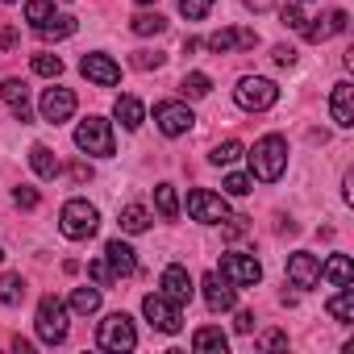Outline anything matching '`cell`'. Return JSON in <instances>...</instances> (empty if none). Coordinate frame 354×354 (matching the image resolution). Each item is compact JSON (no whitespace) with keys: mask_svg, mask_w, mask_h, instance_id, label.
<instances>
[{"mask_svg":"<svg viewBox=\"0 0 354 354\" xmlns=\"http://www.w3.org/2000/svg\"><path fill=\"white\" fill-rule=\"evenodd\" d=\"M104 263L113 267V275H117V279H125V275H133V271H138V259H133V250H129L121 238H113V242L104 246Z\"/></svg>","mask_w":354,"mask_h":354,"instance_id":"20","label":"cell"},{"mask_svg":"<svg viewBox=\"0 0 354 354\" xmlns=\"http://www.w3.org/2000/svg\"><path fill=\"white\" fill-rule=\"evenodd\" d=\"M71 180H75V184L92 180V167H88V162H71Z\"/></svg>","mask_w":354,"mask_h":354,"instance_id":"45","label":"cell"},{"mask_svg":"<svg viewBox=\"0 0 354 354\" xmlns=\"http://www.w3.org/2000/svg\"><path fill=\"white\" fill-rule=\"evenodd\" d=\"M209 9H213V0H180V13H184L188 21H201Z\"/></svg>","mask_w":354,"mask_h":354,"instance_id":"35","label":"cell"},{"mask_svg":"<svg viewBox=\"0 0 354 354\" xmlns=\"http://www.w3.org/2000/svg\"><path fill=\"white\" fill-rule=\"evenodd\" d=\"M30 167H34V171L42 175V180H55V175L63 171V162L55 158V150H50V146H42V142H38V146L30 150Z\"/></svg>","mask_w":354,"mask_h":354,"instance_id":"22","label":"cell"},{"mask_svg":"<svg viewBox=\"0 0 354 354\" xmlns=\"http://www.w3.org/2000/svg\"><path fill=\"white\" fill-rule=\"evenodd\" d=\"M201 288H205V304H209L213 313H230V308H234V288H230L225 275L209 271V275L201 279Z\"/></svg>","mask_w":354,"mask_h":354,"instance_id":"17","label":"cell"},{"mask_svg":"<svg viewBox=\"0 0 354 354\" xmlns=\"http://www.w3.org/2000/svg\"><path fill=\"white\" fill-rule=\"evenodd\" d=\"M80 71H84L92 84H100V88H113V84L121 80V67H117L109 55H84V59H80Z\"/></svg>","mask_w":354,"mask_h":354,"instance_id":"15","label":"cell"},{"mask_svg":"<svg viewBox=\"0 0 354 354\" xmlns=\"http://www.w3.org/2000/svg\"><path fill=\"white\" fill-rule=\"evenodd\" d=\"M275 63H279V67H292V63H296V50H292V46H275Z\"/></svg>","mask_w":354,"mask_h":354,"instance_id":"44","label":"cell"},{"mask_svg":"<svg viewBox=\"0 0 354 354\" xmlns=\"http://www.w3.org/2000/svg\"><path fill=\"white\" fill-rule=\"evenodd\" d=\"M59 230H63V238H71V242L92 238V234L100 230V213H96V205H88V201H67L63 213H59Z\"/></svg>","mask_w":354,"mask_h":354,"instance_id":"2","label":"cell"},{"mask_svg":"<svg viewBox=\"0 0 354 354\" xmlns=\"http://www.w3.org/2000/svg\"><path fill=\"white\" fill-rule=\"evenodd\" d=\"M17 46V30L13 26H0V50H13Z\"/></svg>","mask_w":354,"mask_h":354,"instance_id":"43","label":"cell"},{"mask_svg":"<svg viewBox=\"0 0 354 354\" xmlns=\"http://www.w3.org/2000/svg\"><path fill=\"white\" fill-rule=\"evenodd\" d=\"M234 100H238L246 113H263V109H271V104L279 100V88H275L271 80H263V75H246V80H238Z\"/></svg>","mask_w":354,"mask_h":354,"instance_id":"6","label":"cell"},{"mask_svg":"<svg viewBox=\"0 0 354 354\" xmlns=\"http://www.w3.org/2000/svg\"><path fill=\"white\" fill-rule=\"evenodd\" d=\"M75 146L84 150V154H96V158H113V125L104 121V117H88V121H80V129H75Z\"/></svg>","mask_w":354,"mask_h":354,"instance_id":"4","label":"cell"},{"mask_svg":"<svg viewBox=\"0 0 354 354\" xmlns=\"http://www.w3.org/2000/svg\"><path fill=\"white\" fill-rule=\"evenodd\" d=\"M34 321H38V337H42L46 346H59V342L67 337V308H63L59 296H42Z\"/></svg>","mask_w":354,"mask_h":354,"instance_id":"7","label":"cell"},{"mask_svg":"<svg viewBox=\"0 0 354 354\" xmlns=\"http://www.w3.org/2000/svg\"><path fill=\"white\" fill-rule=\"evenodd\" d=\"M288 279H292L296 288H304V292L317 288V283H321V263H317V254H304V250L292 254V259H288Z\"/></svg>","mask_w":354,"mask_h":354,"instance_id":"16","label":"cell"},{"mask_svg":"<svg viewBox=\"0 0 354 354\" xmlns=\"http://www.w3.org/2000/svg\"><path fill=\"white\" fill-rule=\"evenodd\" d=\"M158 63H162V55H150V50H138V55H133V67H138V71H150V67H158Z\"/></svg>","mask_w":354,"mask_h":354,"instance_id":"41","label":"cell"},{"mask_svg":"<svg viewBox=\"0 0 354 354\" xmlns=\"http://www.w3.org/2000/svg\"><path fill=\"white\" fill-rule=\"evenodd\" d=\"M329 113H333V121H337L342 129H350V125H354V88H350L346 80H342V84H333Z\"/></svg>","mask_w":354,"mask_h":354,"instance_id":"18","label":"cell"},{"mask_svg":"<svg viewBox=\"0 0 354 354\" xmlns=\"http://www.w3.org/2000/svg\"><path fill=\"white\" fill-rule=\"evenodd\" d=\"M238 333H254V313H238Z\"/></svg>","mask_w":354,"mask_h":354,"instance_id":"46","label":"cell"},{"mask_svg":"<svg viewBox=\"0 0 354 354\" xmlns=\"http://www.w3.org/2000/svg\"><path fill=\"white\" fill-rule=\"evenodd\" d=\"M96 308H100V288H75V292H71V313L92 317Z\"/></svg>","mask_w":354,"mask_h":354,"instance_id":"27","label":"cell"},{"mask_svg":"<svg viewBox=\"0 0 354 354\" xmlns=\"http://www.w3.org/2000/svg\"><path fill=\"white\" fill-rule=\"evenodd\" d=\"M221 275H225L230 283H238V288H254V283L263 279V267H259L254 254H225V259H221Z\"/></svg>","mask_w":354,"mask_h":354,"instance_id":"11","label":"cell"},{"mask_svg":"<svg viewBox=\"0 0 354 354\" xmlns=\"http://www.w3.org/2000/svg\"><path fill=\"white\" fill-rule=\"evenodd\" d=\"M121 230H125V234H146V230H150V213H146L142 205H125V209H121Z\"/></svg>","mask_w":354,"mask_h":354,"instance_id":"26","label":"cell"},{"mask_svg":"<svg viewBox=\"0 0 354 354\" xmlns=\"http://www.w3.org/2000/svg\"><path fill=\"white\" fill-rule=\"evenodd\" d=\"M188 213L201 225H221L230 217V205H225V196H217L209 188H196V192H188Z\"/></svg>","mask_w":354,"mask_h":354,"instance_id":"9","label":"cell"},{"mask_svg":"<svg viewBox=\"0 0 354 354\" xmlns=\"http://www.w3.org/2000/svg\"><path fill=\"white\" fill-rule=\"evenodd\" d=\"M26 21L42 38H71L75 34V17H59L50 0H30V5H26Z\"/></svg>","mask_w":354,"mask_h":354,"instance_id":"3","label":"cell"},{"mask_svg":"<svg viewBox=\"0 0 354 354\" xmlns=\"http://www.w3.org/2000/svg\"><path fill=\"white\" fill-rule=\"evenodd\" d=\"M142 117H146V109H142L138 96H121V100H117V121H121L125 129H138Z\"/></svg>","mask_w":354,"mask_h":354,"instance_id":"23","label":"cell"},{"mask_svg":"<svg viewBox=\"0 0 354 354\" xmlns=\"http://www.w3.org/2000/svg\"><path fill=\"white\" fill-rule=\"evenodd\" d=\"M13 201H17L21 209H38V201H42V196H38V188H30V184H21V188L13 192Z\"/></svg>","mask_w":354,"mask_h":354,"instance_id":"40","label":"cell"},{"mask_svg":"<svg viewBox=\"0 0 354 354\" xmlns=\"http://www.w3.org/2000/svg\"><path fill=\"white\" fill-rule=\"evenodd\" d=\"M154 205L167 221H175V213H180V201H175V188L171 184H154Z\"/></svg>","mask_w":354,"mask_h":354,"instance_id":"29","label":"cell"},{"mask_svg":"<svg viewBox=\"0 0 354 354\" xmlns=\"http://www.w3.org/2000/svg\"><path fill=\"white\" fill-rule=\"evenodd\" d=\"M225 346H230V337L217 325H205L192 333V350H201V354H225Z\"/></svg>","mask_w":354,"mask_h":354,"instance_id":"21","label":"cell"},{"mask_svg":"<svg viewBox=\"0 0 354 354\" xmlns=\"http://www.w3.org/2000/svg\"><path fill=\"white\" fill-rule=\"evenodd\" d=\"M88 275H92V279H96L100 288H109V283L117 279V275H113V267H109L104 259H96V263H88Z\"/></svg>","mask_w":354,"mask_h":354,"instance_id":"38","label":"cell"},{"mask_svg":"<svg viewBox=\"0 0 354 354\" xmlns=\"http://www.w3.org/2000/svg\"><path fill=\"white\" fill-rule=\"evenodd\" d=\"M154 121H158V129L167 133V138H180V133H188L192 129V109L188 104H180V100H162V104H154Z\"/></svg>","mask_w":354,"mask_h":354,"instance_id":"10","label":"cell"},{"mask_svg":"<svg viewBox=\"0 0 354 354\" xmlns=\"http://www.w3.org/2000/svg\"><path fill=\"white\" fill-rule=\"evenodd\" d=\"M0 300H5V304H21L26 300V279L21 275H5V279H0Z\"/></svg>","mask_w":354,"mask_h":354,"instance_id":"31","label":"cell"},{"mask_svg":"<svg viewBox=\"0 0 354 354\" xmlns=\"http://www.w3.org/2000/svg\"><path fill=\"white\" fill-rule=\"evenodd\" d=\"M96 346H100V350H113V354L133 350V346H138L133 321H129L125 313H109V317L100 321V329H96Z\"/></svg>","mask_w":354,"mask_h":354,"instance_id":"5","label":"cell"},{"mask_svg":"<svg viewBox=\"0 0 354 354\" xmlns=\"http://www.w3.org/2000/svg\"><path fill=\"white\" fill-rule=\"evenodd\" d=\"M26 96H30V88H26V80H5V84H0V100H5L9 109H17V104H26Z\"/></svg>","mask_w":354,"mask_h":354,"instance_id":"32","label":"cell"},{"mask_svg":"<svg viewBox=\"0 0 354 354\" xmlns=\"http://www.w3.org/2000/svg\"><path fill=\"white\" fill-rule=\"evenodd\" d=\"M259 346H288V333H283V329H271V333L259 337Z\"/></svg>","mask_w":354,"mask_h":354,"instance_id":"42","label":"cell"},{"mask_svg":"<svg viewBox=\"0 0 354 354\" xmlns=\"http://www.w3.org/2000/svg\"><path fill=\"white\" fill-rule=\"evenodd\" d=\"M242 234H250V217H225L221 238H225V242H234V238H242Z\"/></svg>","mask_w":354,"mask_h":354,"instance_id":"36","label":"cell"},{"mask_svg":"<svg viewBox=\"0 0 354 354\" xmlns=\"http://www.w3.org/2000/svg\"><path fill=\"white\" fill-rule=\"evenodd\" d=\"M246 9H254V13H263V9H271V0H246Z\"/></svg>","mask_w":354,"mask_h":354,"instance_id":"47","label":"cell"},{"mask_svg":"<svg viewBox=\"0 0 354 354\" xmlns=\"http://www.w3.org/2000/svg\"><path fill=\"white\" fill-rule=\"evenodd\" d=\"M283 167H288V142H283L279 133L259 138V142H254V150H250V171H254V180L275 184L279 175H283Z\"/></svg>","mask_w":354,"mask_h":354,"instance_id":"1","label":"cell"},{"mask_svg":"<svg viewBox=\"0 0 354 354\" xmlns=\"http://www.w3.org/2000/svg\"><path fill=\"white\" fill-rule=\"evenodd\" d=\"M180 92H184V96H192V100H201V96H209V92H213V80H209L205 71H192V75H184Z\"/></svg>","mask_w":354,"mask_h":354,"instance_id":"30","label":"cell"},{"mask_svg":"<svg viewBox=\"0 0 354 354\" xmlns=\"http://www.w3.org/2000/svg\"><path fill=\"white\" fill-rule=\"evenodd\" d=\"M9 5H13V0H9Z\"/></svg>","mask_w":354,"mask_h":354,"instance_id":"50","label":"cell"},{"mask_svg":"<svg viewBox=\"0 0 354 354\" xmlns=\"http://www.w3.org/2000/svg\"><path fill=\"white\" fill-rule=\"evenodd\" d=\"M162 296H167V300H175V304H188V300L196 296V288H192V275H188L180 263H171V267L162 271Z\"/></svg>","mask_w":354,"mask_h":354,"instance_id":"14","label":"cell"},{"mask_svg":"<svg viewBox=\"0 0 354 354\" xmlns=\"http://www.w3.org/2000/svg\"><path fill=\"white\" fill-rule=\"evenodd\" d=\"M279 26H283V30H304V13H300L296 5H283V9H279Z\"/></svg>","mask_w":354,"mask_h":354,"instance_id":"37","label":"cell"},{"mask_svg":"<svg viewBox=\"0 0 354 354\" xmlns=\"http://www.w3.org/2000/svg\"><path fill=\"white\" fill-rule=\"evenodd\" d=\"M225 192L230 196H246L250 192V175H225Z\"/></svg>","mask_w":354,"mask_h":354,"instance_id":"39","label":"cell"},{"mask_svg":"<svg viewBox=\"0 0 354 354\" xmlns=\"http://www.w3.org/2000/svg\"><path fill=\"white\" fill-rule=\"evenodd\" d=\"M217 167H230V162H238L242 158V142L238 138H230V142H221V146H213V154H209Z\"/></svg>","mask_w":354,"mask_h":354,"instance_id":"33","label":"cell"},{"mask_svg":"<svg viewBox=\"0 0 354 354\" xmlns=\"http://www.w3.org/2000/svg\"><path fill=\"white\" fill-rule=\"evenodd\" d=\"M75 113V92L71 88H46L42 92V121L46 125H63Z\"/></svg>","mask_w":354,"mask_h":354,"instance_id":"12","label":"cell"},{"mask_svg":"<svg viewBox=\"0 0 354 354\" xmlns=\"http://www.w3.org/2000/svg\"><path fill=\"white\" fill-rule=\"evenodd\" d=\"M0 259H5V250H0Z\"/></svg>","mask_w":354,"mask_h":354,"instance_id":"49","label":"cell"},{"mask_svg":"<svg viewBox=\"0 0 354 354\" xmlns=\"http://www.w3.org/2000/svg\"><path fill=\"white\" fill-rule=\"evenodd\" d=\"M346 26H350L346 9H333L329 17H317V26H304V38H308V42H325V38H333V34H346Z\"/></svg>","mask_w":354,"mask_h":354,"instance_id":"19","label":"cell"},{"mask_svg":"<svg viewBox=\"0 0 354 354\" xmlns=\"http://www.w3.org/2000/svg\"><path fill=\"white\" fill-rule=\"evenodd\" d=\"M34 71H38V75H50V80H59V75H63V59L42 50V55H34Z\"/></svg>","mask_w":354,"mask_h":354,"instance_id":"34","label":"cell"},{"mask_svg":"<svg viewBox=\"0 0 354 354\" xmlns=\"http://www.w3.org/2000/svg\"><path fill=\"white\" fill-rule=\"evenodd\" d=\"M205 46L213 55H230V50H254L259 46V34L254 30H217L205 38Z\"/></svg>","mask_w":354,"mask_h":354,"instance_id":"13","label":"cell"},{"mask_svg":"<svg viewBox=\"0 0 354 354\" xmlns=\"http://www.w3.org/2000/svg\"><path fill=\"white\" fill-rule=\"evenodd\" d=\"M325 313H329L333 321L350 325V321H354V292H350V288H342V292H337V296H333V300L325 304Z\"/></svg>","mask_w":354,"mask_h":354,"instance_id":"25","label":"cell"},{"mask_svg":"<svg viewBox=\"0 0 354 354\" xmlns=\"http://www.w3.org/2000/svg\"><path fill=\"white\" fill-rule=\"evenodd\" d=\"M321 275L329 279V283H337V288H346L350 279H354V267H350V259L346 254H333L325 267H321Z\"/></svg>","mask_w":354,"mask_h":354,"instance_id":"24","label":"cell"},{"mask_svg":"<svg viewBox=\"0 0 354 354\" xmlns=\"http://www.w3.org/2000/svg\"><path fill=\"white\" fill-rule=\"evenodd\" d=\"M138 5H154V0H138Z\"/></svg>","mask_w":354,"mask_h":354,"instance_id":"48","label":"cell"},{"mask_svg":"<svg viewBox=\"0 0 354 354\" xmlns=\"http://www.w3.org/2000/svg\"><path fill=\"white\" fill-rule=\"evenodd\" d=\"M142 313H146V321H150L158 333H180V325H184V317H180V304H175V300H167L162 292H150V296L142 300Z\"/></svg>","mask_w":354,"mask_h":354,"instance_id":"8","label":"cell"},{"mask_svg":"<svg viewBox=\"0 0 354 354\" xmlns=\"http://www.w3.org/2000/svg\"><path fill=\"white\" fill-rule=\"evenodd\" d=\"M129 30H133L138 38H150V34H162V30H167V17H158V13H138V17L129 21Z\"/></svg>","mask_w":354,"mask_h":354,"instance_id":"28","label":"cell"}]
</instances>
